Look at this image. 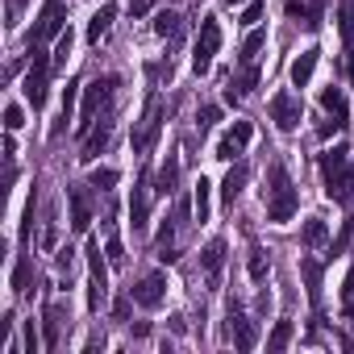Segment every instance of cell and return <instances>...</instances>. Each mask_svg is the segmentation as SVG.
Instances as JSON below:
<instances>
[{
  "label": "cell",
  "instance_id": "7dc6e473",
  "mask_svg": "<svg viewBox=\"0 0 354 354\" xmlns=\"http://www.w3.org/2000/svg\"><path fill=\"white\" fill-rule=\"evenodd\" d=\"M225 5H250V0H225Z\"/></svg>",
  "mask_w": 354,
  "mask_h": 354
},
{
  "label": "cell",
  "instance_id": "44dd1931",
  "mask_svg": "<svg viewBox=\"0 0 354 354\" xmlns=\"http://www.w3.org/2000/svg\"><path fill=\"white\" fill-rule=\"evenodd\" d=\"M42 325H46V350H55L59 346V329H63V305H46Z\"/></svg>",
  "mask_w": 354,
  "mask_h": 354
},
{
  "label": "cell",
  "instance_id": "f35d334b",
  "mask_svg": "<svg viewBox=\"0 0 354 354\" xmlns=\"http://www.w3.org/2000/svg\"><path fill=\"white\" fill-rule=\"evenodd\" d=\"M42 346H46V338H38V329H34V321H25V350H29V354H38Z\"/></svg>",
  "mask_w": 354,
  "mask_h": 354
},
{
  "label": "cell",
  "instance_id": "ba28073f",
  "mask_svg": "<svg viewBox=\"0 0 354 354\" xmlns=\"http://www.w3.org/2000/svg\"><path fill=\"white\" fill-rule=\"evenodd\" d=\"M63 21H67V0H46V9L38 13V25H34L29 42H46V38L63 34Z\"/></svg>",
  "mask_w": 354,
  "mask_h": 354
},
{
  "label": "cell",
  "instance_id": "83f0119b",
  "mask_svg": "<svg viewBox=\"0 0 354 354\" xmlns=\"http://www.w3.org/2000/svg\"><path fill=\"white\" fill-rule=\"evenodd\" d=\"M175 184H179V159H175V155H167V163H163V171H159V192H163V196H171V192H175Z\"/></svg>",
  "mask_w": 354,
  "mask_h": 354
},
{
  "label": "cell",
  "instance_id": "ab89813d",
  "mask_svg": "<svg viewBox=\"0 0 354 354\" xmlns=\"http://www.w3.org/2000/svg\"><path fill=\"white\" fill-rule=\"evenodd\" d=\"M105 255H109V263H113V267H125V250H121V242H117V238H109Z\"/></svg>",
  "mask_w": 354,
  "mask_h": 354
},
{
  "label": "cell",
  "instance_id": "d6a6232c",
  "mask_svg": "<svg viewBox=\"0 0 354 354\" xmlns=\"http://www.w3.org/2000/svg\"><path fill=\"white\" fill-rule=\"evenodd\" d=\"M263 13H267V9H263V0H250L246 13H242V25H246V29H255V25L263 21Z\"/></svg>",
  "mask_w": 354,
  "mask_h": 354
},
{
  "label": "cell",
  "instance_id": "f1b7e54d",
  "mask_svg": "<svg viewBox=\"0 0 354 354\" xmlns=\"http://www.w3.org/2000/svg\"><path fill=\"white\" fill-rule=\"evenodd\" d=\"M29 283H34V263L21 259V263L13 267V292H17V296H29Z\"/></svg>",
  "mask_w": 354,
  "mask_h": 354
},
{
  "label": "cell",
  "instance_id": "60d3db41",
  "mask_svg": "<svg viewBox=\"0 0 354 354\" xmlns=\"http://www.w3.org/2000/svg\"><path fill=\"white\" fill-rule=\"evenodd\" d=\"M238 150H242V146H238L233 138H221V142H217V159H225V163H229V159L238 155Z\"/></svg>",
  "mask_w": 354,
  "mask_h": 354
},
{
  "label": "cell",
  "instance_id": "30bf717a",
  "mask_svg": "<svg viewBox=\"0 0 354 354\" xmlns=\"http://www.w3.org/2000/svg\"><path fill=\"white\" fill-rule=\"evenodd\" d=\"M129 225H134V233H146V225H150V179L146 175L134 184V196H129Z\"/></svg>",
  "mask_w": 354,
  "mask_h": 354
},
{
  "label": "cell",
  "instance_id": "8d00e7d4",
  "mask_svg": "<svg viewBox=\"0 0 354 354\" xmlns=\"http://www.w3.org/2000/svg\"><path fill=\"white\" fill-rule=\"evenodd\" d=\"M21 125H25V113H21V105H9V109H5V129L13 134V129H21Z\"/></svg>",
  "mask_w": 354,
  "mask_h": 354
},
{
  "label": "cell",
  "instance_id": "9c48e42d",
  "mask_svg": "<svg viewBox=\"0 0 354 354\" xmlns=\"http://www.w3.org/2000/svg\"><path fill=\"white\" fill-rule=\"evenodd\" d=\"M129 296H134V305H142V309H159L163 296H167V275H163V271H150L146 279L134 283Z\"/></svg>",
  "mask_w": 354,
  "mask_h": 354
},
{
  "label": "cell",
  "instance_id": "8fae6325",
  "mask_svg": "<svg viewBox=\"0 0 354 354\" xmlns=\"http://www.w3.org/2000/svg\"><path fill=\"white\" fill-rule=\"evenodd\" d=\"M229 329H233V346L238 350H255V321H246V313H242V305L238 300H229Z\"/></svg>",
  "mask_w": 354,
  "mask_h": 354
},
{
  "label": "cell",
  "instance_id": "5bb4252c",
  "mask_svg": "<svg viewBox=\"0 0 354 354\" xmlns=\"http://www.w3.org/2000/svg\"><path fill=\"white\" fill-rule=\"evenodd\" d=\"M67 205H71V229H75V233H88V225H92V205H88L84 188H71V192H67Z\"/></svg>",
  "mask_w": 354,
  "mask_h": 354
},
{
  "label": "cell",
  "instance_id": "836d02e7",
  "mask_svg": "<svg viewBox=\"0 0 354 354\" xmlns=\"http://www.w3.org/2000/svg\"><path fill=\"white\" fill-rule=\"evenodd\" d=\"M71 29L67 34H59V46H55V67H67V59H71Z\"/></svg>",
  "mask_w": 354,
  "mask_h": 354
},
{
  "label": "cell",
  "instance_id": "b9f144b4",
  "mask_svg": "<svg viewBox=\"0 0 354 354\" xmlns=\"http://www.w3.org/2000/svg\"><path fill=\"white\" fill-rule=\"evenodd\" d=\"M55 263H59V275H71V263H75V250H71V246H63Z\"/></svg>",
  "mask_w": 354,
  "mask_h": 354
},
{
  "label": "cell",
  "instance_id": "d590c367",
  "mask_svg": "<svg viewBox=\"0 0 354 354\" xmlns=\"http://www.w3.org/2000/svg\"><path fill=\"white\" fill-rule=\"evenodd\" d=\"M217 121H221V109H217V105H205V109H200V134L213 129Z\"/></svg>",
  "mask_w": 354,
  "mask_h": 354
},
{
  "label": "cell",
  "instance_id": "4fadbf2b",
  "mask_svg": "<svg viewBox=\"0 0 354 354\" xmlns=\"http://www.w3.org/2000/svg\"><path fill=\"white\" fill-rule=\"evenodd\" d=\"M317 59H321V46L300 50L296 63H292V88H309V79H313V71H317Z\"/></svg>",
  "mask_w": 354,
  "mask_h": 354
},
{
  "label": "cell",
  "instance_id": "52a82bcc",
  "mask_svg": "<svg viewBox=\"0 0 354 354\" xmlns=\"http://www.w3.org/2000/svg\"><path fill=\"white\" fill-rule=\"evenodd\" d=\"M267 113H271V121H275L283 134H292V129L300 125V117H305V109H300V100H296L292 92H275L271 105H267Z\"/></svg>",
  "mask_w": 354,
  "mask_h": 354
},
{
  "label": "cell",
  "instance_id": "7bdbcfd3",
  "mask_svg": "<svg viewBox=\"0 0 354 354\" xmlns=\"http://www.w3.org/2000/svg\"><path fill=\"white\" fill-rule=\"evenodd\" d=\"M342 296H346V317H354V271L346 275V288H342Z\"/></svg>",
  "mask_w": 354,
  "mask_h": 354
},
{
  "label": "cell",
  "instance_id": "cb8c5ba5",
  "mask_svg": "<svg viewBox=\"0 0 354 354\" xmlns=\"http://www.w3.org/2000/svg\"><path fill=\"white\" fill-rule=\"evenodd\" d=\"M192 209H196V221H209V213H213V196H209V179L205 175H200V184H196Z\"/></svg>",
  "mask_w": 354,
  "mask_h": 354
},
{
  "label": "cell",
  "instance_id": "2e32d148",
  "mask_svg": "<svg viewBox=\"0 0 354 354\" xmlns=\"http://www.w3.org/2000/svg\"><path fill=\"white\" fill-rule=\"evenodd\" d=\"M321 109H325L338 125H350V105H346V92H342V88L329 84V88L321 92Z\"/></svg>",
  "mask_w": 354,
  "mask_h": 354
},
{
  "label": "cell",
  "instance_id": "74e56055",
  "mask_svg": "<svg viewBox=\"0 0 354 354\" xmlns=\"http://www.w3.org/2000/svg\"><path fill=\"white\" fill-rule=\"evenodd\" d=\"M350 238H354V217H346V225H342V233H338V242H333V255H342V250L350 246Z\"/></svg>",
  "mask_w": 354,
  "mask_h": 354
},
{
  "label": "cell",
  "instance_id": "7a4b0ae2",
  "mask_svg": "<svg viewBox=\"0 0 354 354\" xmlns=\"http://www.w3.org/2000/svg\"><path fill=\"white\" fill-rule=\"evenodd\" d=\"M321 179H325V196L329 200H346V188H354V171H350V150L333 146L321 155Z\"/></svg>",
  "mask_w": 354,
  "mask_h": 354
},
{
  "label": "cell",
  "instance_id": "4316f807",
  "mask_svg": "<svg viewBox=\"0 0 354 354\" xmlns=\"http://www.w3.org/2000/svg\"><path fill=\"white\" fill-rule=\"evenodd\" d=\"M325 238H329V225H325L321 217H309L305 229H300V242H305V246H321Z\"/></svg>",
  "mask_w": 354,
  "mask_h": 354
},
{
  "label": "cell",
  "instance_id": "f6af8a7d",
  "mask_svg": "<svg viewBox=\"0 0 354 354\" xmlns=\"http://www.w3.org/2000/svg\"><path fill=\"white\" fill-rule=\"evenodd\" d=\"M155 5H159V0H134V5H129V9H134V17H146V13H150V9H155Z\"/></svg>",
  "mask_w": 354,
  "mask_h": 354
},
{
  "label": "cell",
  "instance_id": "e0dca14e",
  "mask_svg": "<svg viewBox=\"0 0 354 354\" xmlns=\"http://www.w3.org/2000/svg\"><path fill=\"white\" fill-rule=\"evenodd\" d=\"M246 179H250V171H246V163H233V167L225 171V179H221V200H225V205H233V200L242 196V188H246Z\"/></svg>",
  "mask_w": 354,
  "mask_h": 354
},
{
  "label": "cell",
  "instance_id": "f546056e",
  "mask_svg": "<svg viewBox=\"0 0 354 354\" xmlns=\"http://www.w3.org/2000/svg\"><path fill=\"white\" fill-rule=\"evenodd\" d=\"M292 346V321H275V329L267 333V350H288Z\"/></svg>",
  "mask_w": 354,
  "mask_h": 354
},
{
  "label": "cell",
  "instance_id": "484cf974",
  "mask_svg": "<svg viewBox=\"0 0 354 354\" xmlns=\"http://www.w3.org/2000/svg\"><path fill=\"white\" fill-rule=\"evenodd\" d=\"M75 96H79V84H67L63 88V113H59L55 125H50V134H55V138L63 134V121H71V113H75Z\"/></svg>",
  "mask_w": 354,
  "mask_h": 354
},
{
  "label": "cell",
  "instance_id": "d4e9b609",
  "mask_svg": "<svg viewBox=\"0 0 354 354\" xmlns=\"http://www.w3.org/2000/svg\"><path fill=\"white\" fill-rule=\"evenodd\" d=\"M338 25H342V38H346V55L354 50V0H342L338 5Z\"/></svg>",
  "mask_w": 354,
  "mask_h": 354
},
{
  "label": "cell",
  "instance_id": "3957f363",
  "mask_svg": "<svg viewBox=\"0 0 354 354\" xmlns=\"http://www.w3.org/2000/svg\"><path fill=\"white\" fill-rule=\"evenodd\" d=\"M217 50H221V25H217V17H205V21H200L196 50H192V71L205 75L213 67V59H217Z\"/></svg>",
  "mask_w": 354,
  "mask_h": 354
},
{
  "label": "cell",
  "instance_id": "ffe728a7",
  "mask_svg": "<svg viewBox=\"0 0 354 354\" xmlns=\"http://www.w3.org/2000/svg\"><path fill=\"white\" fill-rule=\"evenodd\" d=\"M288 13L300 17L309 29H317L321 25V0H288Z\"/></svg>",
  "mask_w": 354,
  "mask_h": 354
},
{
  "label": "cell",
  "instance_id": "6da1fadb",
  "mask_svg": "<svg viewBox=\"0 0 354 354\" xmlns=\"http://www.w3.org/2000/svg\"><path fill=\"white\" fill-rule=\"evenodd\" d=\"M263 196H267V221H275V225L292 221L296 209H300V196H296L292 175H288L283 163H271V167H267V188H263Z\"/></svg>",
  "mask_w": 354,
  "mask_h": 354
},
{
  "label": "cell",
  "instance_id": "4dcf8cb0",
  "mask_svg": "<svg viewBox=\"0 0 354 354\" xmlns=\"http://www.w3.org/2000/svg\"><path fill=\"white\" fill-rule=\"evenodd\" d=\"M179 29H184V21H179L175 13H159V17H155V34H159V38H179Z\"/></svg>",
  "mask_w": 354,
  "mask_h": 354
},
{
  "label": "cell",
  "instance_id": "7c38bea8",
  "mask_svg": "<svg viewBox=\"0 0 354 354\" xmlns=\"http://www.w3.org/2000/svg\"><path fill=\"white\" fill-rule=\"evenodd\" d=\"M200 263H205V279H209V288H217V283H221V271H225V242L213 238V242L205 246V255H200Z\"/></svg>",
  "mask_w": 354,
  "mask_h": 354
},
{
  "label": "cell",
  "instance_id": "bcb514c9",
  "mask_svg": "<svg viewBox=\"0 0 354 354\" xmlns=\"http://www.w3.org/2000/svg\"><path fill=\"white\" fill-rule=\"evenodd\" d=\"M25 5H29V0H9V29L17 25V13H21Z\"/></svg>",
  "mask_w": 354,
  "mask_h": 354
},
{
  "label": "cell",
  "instance_id": "5b68a950",
  "mask_svg": "<svg viewBox=\"0 0 354 354\" xmlns=\"http://www.w3.org/2000/svg\"><path fill=\"white\" fill-rule=\"evenodd\" d=\"M21 88H25V100L34 109L46 105V96H50V59H46V50L34 46V67H29V75H25Z\"/></svg>",
  "mask_w": 354,
  "mask_h": 354
},
{
  "label": "cell",
  "instance_id": "277c9868",
  "mask_svg": "<svg viewBox=\"0 0 354 354\" xmlns=\"http://www.w3.org/2000/svg\"><path fill=\"white\" fill-rule=\"evenodd\" d=\"M113 75H105V79H92L88 88H84V109H79V134H88L92 125H96V117H100V109L113 100Z\"/></svg>",
  "mask_w": 354,
  "mask_h": 354
},
{
  "label": "cell",
  "instance_id": "7402d4cb",
  "mask_svg": "<svg viewBox=\"0 0 354 354\" xmlns=\"http://www.w3.org/2000/svg\"><path fill=\"white\" fill-rule=\"evenodd\" d=\"M263 46H267V34H263V29H250L246 42H242V50H238V63H242V67H246V63H255Z\"/></svg>",
  "mask_w": 354,
  "mask_h": 354
},
{
  "label": "cell",
  "instance_id": "d6986e66",
  "mask_svg": "<svg viewBox=\"0 0 354 354\" xmlns=\"http://www.w3.org/2000/svg\"><path fill=\"white\" fill-rule=\"evenodd\" d=\"M109 134H113V125H109V121H100V125L84 138V155H79V159H84V163H92V159L100 155V150L109 146Z\"/></svg>",
  "mask_w": 354,
  "mask_h": 354
},
{
  "label": "cell",
  "instance_id": "9a60e30c",
  "mask_svg": "<svg viewBox=\"0 0 354 354\" xmlns=\"http://www.w3.org/2000/svg\"><path fill=\"white\" fill-rule=\"evenodd\" d=\"M321 275H325V267H321L313 255L300 259V279H305V292H309L313 305H321Z\"/></svg>",
  "mask_w": 354,
  "mask_h": 354
},
{
  "label": "cell",
  "instance_id": "e575fe53",
  "mask_svg": "<svg viewBox=\"0 0 354 354\" xmlns=\"http://www.w3.org/2000/svg\"><path fill=\"white\" fill-rule=\"evenodd\" d=\"M229 138H233L238 146H250V138H255V125H250V121H233V129H229Z\"/></svg>",
  "mask_w": 354,
  "mask_h": 354
},
{
  "label": "cell",
  "instance_id": "ee69618b",
  "mask_svg": "<svg viewBox=\"0 0 354 354\" xmlns=\"http://www.w3.org/2000/svg\"><path fill=\"white\" fill-rule=\"evenodd\" d=\"M129 300H134V296H121L117 305H113V317H117V321H125V317H129Z\"/></svg>",
  "mask_w": 354,
  "mask_h": 354
},
{
  "label": "cell",
  "instance_id": "ac0fdd59",
  "mask_svg": "<svg viewBox=\"0 0 354 354\" xmlns=\"http://www.w3.org/2000/svg\"><path fill=\"white\" fill-rule=\"evenodd\" d=\"M113 21H117V5H100L92 13V21H88V42H100V38L113 29Z\"/></svg>",
  "mask_w": 354,
  "mask_h": 354
},
{
  "label": "cell",
  "instance_id": "603a6c76",
  "mask_svg": "<svg viewBox=\"0 0 354 354\" xmlns=\"http://www.w3.org/2000/svg\"><path fill=\"white\" fill-rule=\"evenodd\" d=\"M246 271H250V279H255V283H263V279H267V271H271V259H267V250H263V246H250Z\"/></svg>",
  "mask_w": 354,
  "mask_h": 354
},
{
  "label": "cell",
  "instance_id": "8992f818",
  "mask_svg": "<svg viewBox=\"0 0 354 354\" xmlns=\"http://www.w3.org/2000/svg\"><path fill=\"white\" fill-rule=\"evenodd\" d=\"M159 129H163V100H159V96H150V105H146V117H142V125L134 129V150H138V155H146V150L155 146Z\"/></svg>",
  "mask_w": 354,
  "mask_h": 354
},
{
  "label": "cell",
  "instance_id": "1f68e13d",
  "mask_svg": "<svg viewBox=\"0 0 354 354\" xmlns=\"http://www.w3.org/2000/svg\"><path fill=\"white\" fill-rule=\"evenodd\" d=\"M117 179H121V175H117L113 167H96V171H92V188H100V192H109Z\"/></svg>",
  "mask_w": 354,
  "mask_h": 354
}]
</instances>
